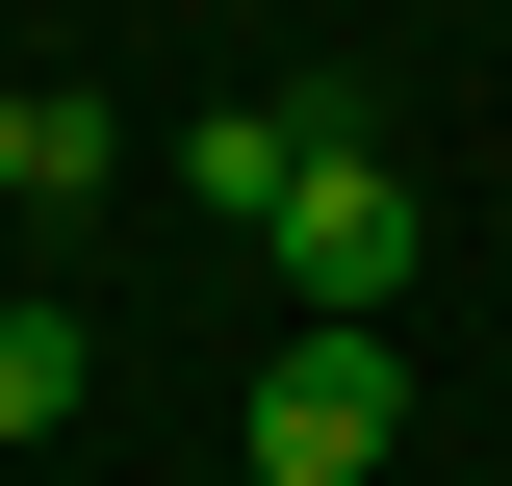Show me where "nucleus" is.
Here are the masks:
<instances>
[{"label": "nucleus", "instance_id": "obj_1", "mask_svg": "<svg viewBox=\"0 0 512 486\" xmlns=\"http://www.w3.org/2000/svg\"><path fill=\"white\" fill-rule=\"evenodd\" d=\"M282 282H308V333H384V282H410V180H384L359 128H308V180H282Z\"/></svg>", "mask_w": 512, "mask_h": 486}, {"label": "nucleus", "instance_id": "obj_2", "mask_svg": "<svg viewBox=\"0 0 512 486\" xmlns=\"http://www.w3.org/2000/svg\"><path fill=\"white\" fill-rule=\"evenodd\" d=\"M384 333H282V384H256V486H384Z\"/></svg>", "mask_w": 512, "mask_h": 486}, {"label": "nucleus", "instance_id": "obj_3", "mask_svg": "<svg viewBox=\"0 0 512 486\" xmlns=\"http://www.w3.org/2000/svg\"><path fill=\"white\" fill-rule=\"evenodd\" d=\"M282 180H308V103H205L180 128V205L205 231H282Z\"/></svg>", "mask_w": 512, "mask_h": 486}, {"label": "nucleus", "instance_id": "obj_4", "mask_svg": "<svg viewBox=\"0 0 512 486\" xmlns=\"http://www.w3.org/2000/svg\"><path fill=\"white\" fill-rule=\"evenodd\" d=\"M128 180V103H77V77H26V205H52V231H77V205H103Z\"/></svg>", "mask_w": 512, "mask_h": 486}, {"label": "nucleus", "instance_id": "obj_5", "mask_svg": "<svg viewBox=\"0 0 512 486\" xmlns=\"http://www.w3.org/2000/svg\"><path fill=\"white\" fill-rule=\"evenodd\" d=\"M77 384H103V359H77V307H0V435H52Z\"/></svg>", "mask_w": 512, "mask_h": 486}, {"label": "nucleus", "instance_id": "obj_6", "mask_svg": "<svg viewBox=\"0 0 512 486\" xmlns=\"http://www.w3.org/2000/svg\"><path fill=\"white\" fill-rule=\"evenodd\" d=\"M0 205H26V77H0Z\"/></svg>", "mask_w": 512, "mask_h": 486}]
</instances>
